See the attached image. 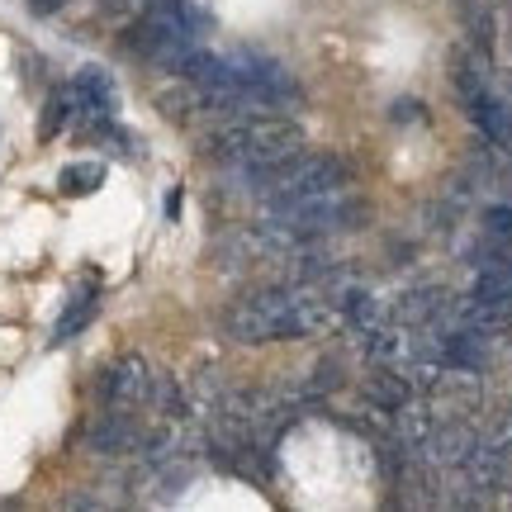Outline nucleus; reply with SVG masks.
<instances>
[{
	"instance_id": "obj_1",
	"label": "nucleus",
	"mask_w": 512,
	"mask_h": 512,
	"mask_svg": "<svg viewBox=\"0 0 512 512\" xmlns=\"http://www.w3.org/2000/svg\"><path fill=\"white\" fill-rule=\"evenodd\" d=\"M342 313L332 299H318V294L304 290H252L242 294L238 304L228 309V337L233 342H247V347H261V342H290V337H318L328 332Z\"/></svg>"
},
{
	"instance_id": "obj_5",
	"label": "nucleus",
	"mask_w": 512,
	"mask_h": 512,
	"mask_svg": "<svg viewBox=\"0 0 512 512\" xmlns=\"http://www.w3.org/2000/svg\"><path fill=\"white\" fill-rule=\"evenodd\" d=\"M366 209L351 200L347 190H328V195H313V200L285 204V209H271V228L285 233V238H323V233H342L361 219Z\"/></svg>"
},
{
	"instance_id": "obj_13",
	"label": "nucleus",
	"mask_w": 512,
	"mask_h": 512,
	"mask_svg": "<svg viewBox=\"0 0 512 512\" xmlns=\"http://www.w3.org/2000/svg\"><path fill=\"white\" fill-rule=\"evenodd\" d=\"M62 5H67V0H29V10H34V15H57Z\"/></svg>"
},
{
	"instance_id": "obj_10",
	"label": "nucleus",
	"mask_w": 512,
	"mask_h": 512,
	"mask_svg": "<svg viewBox=\"0 0 512 512\" xmlns=\"http://www.w3.org/2000/svg\"><path fill=\"white\" fill-rule=\"evenodd\" d=\"M105 185V162H72V166H62L57 171V190L62 195H95Z\"/></svg>"
},
{
	"instance_id": "obj_4",
	"label": "nucleus",
	"mask_w": 512,
	"mask_h": 512,
	"mask_svg": "<svg viewBox=\"0 0 512 512\" xmlns=\"http://www.w3.org/2000/svg\"><path fill=\"white\" fill-rule=\"evenodd\" d=\"M209 29V19L185 5V0H157L147 19L133 29V53H143L147 62H157L166 72H176L185 57L195 53V38Z\"/></svg>"
},
{
	"instance_id": "obj_2",
	"label": "nucleus",
	"mask_w": 512,
	"mask_h": 512,
	"mask_svg": "<svg viewBox=\"0 0 512 512\" xmlns=\"http://www.w3.org/2000/svg\"><path fill=\"white\" fill-rule=\"evenodd\" d=\"M209 157L223 166H238V171H266V166L285 162L304 147V128L285 119V114H261V110H247L238 119H228L223 128L209 133Z\"/></svg>"
},
{
	"instance_id": "obj_12",
	"label": "nucleus",
	"mask_w": 512,
	"mask_h": 512,
	"mask_svg": "<svg viewBox=\"0 0 512 512\" xmlns=\"http://www.w3.org/2000/svg\"><path fill=\"white\" fill-rule=\"evenodd\" d=\"M484 228H489L494 238H512V204H494V209L484 214Z\"/></svg>"
},
{
	"instance_id": "obj_11",
	"label": "nucleus",
	"mask_w": 512,
	"mask_h": 512,
	"mask_svg": "<svg viewBox=\"0 0 512 512\" xmlns=\"http://www.w3.org/2000/svg\"><path fill=\"white\" fill-rule=\"evenodd\" d=\"M76 119V105H72V91L62 86V91H53V100L43 105V124H38V138H57L62 128Z\"/></svg>"
},
{
	"instance_id": "obj_7",
	"label": "nucleus",
	"mask_w": 512,
	"mask_h": 512,
	"mask_svg": "<svg viewBox=\"0 0 512 512\" xmlns=\"http://www.w3.org/2000/svg\"><path fill=\"white\" fill-rule=\"evenodd\" d=\"M456 86L460 95H465V110H470V119H475L479 128H484V138H494V143H508L512 138V119L508 110H503V100H498L494 91H489V81L460 57L456 62Z\"/></svg>"
},
{
	"instance_id": "obj_3",
	"label": "nucleus",
	"mask_w": 512,
	"mask_h": 512,
	"mask_svg": "<svg viewBox=\"0 0 512 512\" xmlns=\"http://www.w3.org/2000/svg\"><path fill=\"white\" fill-rule=\"evenodd\" d=\"M256 181V200L271 209H285V204H299V200H313V195H328V190H347L351 185V171L337 152H294L285 162L266 166V171H252Z\"/></svg>"
},
{
	"instance_id": "obj_6",
	"label": "nucleus",
	"mask_w": 512,
	"mask_h": 512,
	"mask_svg": "<svg viewBox=\"0 0 512 512\" xmlns=\"http://www.w3.org/2000/svg\"><path fill=\"white\" fill-rule=\"evenodd\" d=\"M157 394V375L147 366L143 356H124V361H114L105 370V380H100V399L105 408H119V413H138L143 403H152Z\"/></svg>"
},
{
	"instance_id": "obj_8",
	"label": "nucleus",
	"mask_w": 512,
	"mask_h": 512,
	"mask_svg": "<svg viewBox=\"0 0 512 512\" xmlns=\"http://www.w3.org/2000/svg\"><path fill=\"white\" fill-rule=\"evenodd\" d=\"M76 105V119H86V128L114 119V105H119V91H114V76L105 67H81V72L67 81Z\"/></svg>"
},
{
	"instance_id": "obj_9",
	"label": "nucleus",
	"mask_w": 512,
	"mask_h": 512,
	"mask_svg": "<svg viewBox=\"0 0 512 512\" xmlns=\"http://www.w3.org/2000/svg\"><path fill=\"white\" fill-rule=\"evenodd\" d=\"M95 309H100V294H95V285H81V290L67 299V309H62V318H57L53 328V342H72L76 332L86 328L95 318Z\"/></svg>"
}]
</instances>
